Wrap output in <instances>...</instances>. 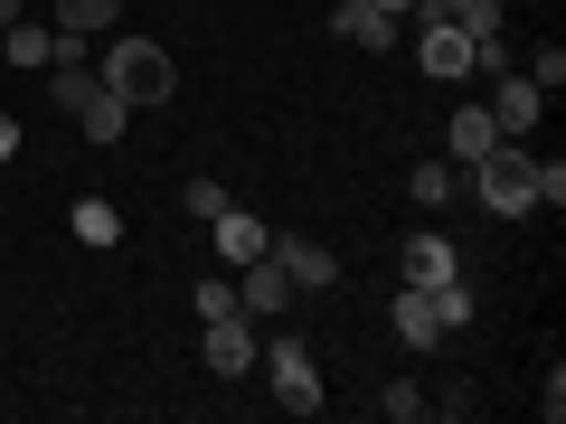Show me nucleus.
<instances>
[{
  "mask_svg": "<svg viewBox=\"0 0 566 424\" xmlns=\"http://www.w3.org/2000/svg\"><path fill=\"white\" fill-rule=\"evenodd\" d=\"M387 321H397V340H406V349H434V340H444V321H434V293H424V283H397Z\"/></svg>",
  "mask_w": 566,
  "mask_h": 424,
  "instance_id": "f8f14e48",
  "label": "nucleus"
},
{
  "mask_svg": "<svg viewBox=\"0 0 566 424\" xmlns=\"http://www.w3.org/2000/svg\"><path fill=\"white\" fill-rule=\"evenodd\" d=\"M424 293H434V321H444V340H453V330L472 321V283H463V274H444V283H424Z\"/></svg>",
  "mask_w": 566,
  "mask_h": 424,
  "instance_id": "aec40b11",
  "label": "nucleus"
},
{
  "mask_svg": "<svg viewBox=\"0 0 566 424\" xmlns=\"http://www.w3.org/2000/svg\"><path fill=\"white\" fill-rule=\"evenodd\" d=\"M180 208H189V218L208 226V218H218V208H227V180H189V189H180Z\"/></svg>",
  "mask_w": 566,
  "mask_h": 424,
  "instance_id": "5701e85b",
  "label": "nucleus"
},
{
  "mask_svg": "<svg viewBox=\"0 0 566 424\" xmlns=\"http://www.w3.org/2000/svg\"><path fill=\"white\" fill-rule=\"evenodd\" d=\"M368 10H378V20H416V0H368Z\"/></svg>",
  "mask_w": 566,
  "mask_h": 424,
  "instance_id": "bb28decb",
  "label": "nucleus"
},
{
  "mask_svg": "<svg viewBox=\"0 0 566 424\" xmlns=\"http://www.w3.org/2000/svg\"><path fill=\"white\" fill-rule=\"evenodd\" d=\"M444 274H463V255H453V236H434V226H416V236H406V255H397V283H444Z\"/></svg>",
  "mask_w": 566,
  "mask_h": 424,
  "instance_id": "9b49d317",
  "label": "nucleus"
},
{
  "mask_svg": "<svg viewBox=\"0 0 566 424\" xmlns=\"http://www.w3.org/2000/svg\"><path fill=\"white\" fill-rule=\"evenodd\" d=\"M0 57L20 66V76H48V57H57V20H10V29H0Z\"/></svg>",
  "mask_w": 566,
  "mask_h": 424,
  "instance_id": "ddd939ff",
  "label": "nucleus"
},
{
  "mask_svg": "<svg viewBox=\"0 0 566 424\" xmlns=\"http://www.w3.org/2000/svg\"><path fill=\"white\" fill-rule=\"evenodd\" d=\"M482 104H491V123H501V141H528V132H538V114H547V95L520 76V66H510V76H491Z\"/></svg>",
  "mask_w": 566,
  "mask_h": 424,
  "instance_id": "423d86ee",
  "label": "nucleus"
},
{
  "mask_svg": "<svg viewBox=\"0 0 566 424\" xmlns=\"http://www.w3.org/2000/svg\"><path fill=\"white\" fill-rule=\"evenodd\" d=\"M303 303L293 293V274H283L274 255H255V264H237V311H255V321H283V311Z\"/></svg>",
  "mask_w": 566,
  "mask_h": 424,
  "instance_id": "39448f33",
  "label": "nucleus"
},
{
  "mask_svg": "<svg viewBox=\"0 0 566 424\" xmlns=\"http://www.w3.org/2000/svg\"><path fill=\"white\" fill-rule=\"evenodd\" d=\"M264 255H274L283 274H293V293H331V283H340V255H331L322 236H274Z\"/></svg>",
  "mask_w": 566,
  "mask_h": 424,
  "instance_id": "0eeeda50",
  "label": "nucleus"
},
{
  "mask_svg": "<svg viewBox=\"0 0 566 424\" xmlns=\"http://www.w3.org/2000/svg\"><path fill=\"white\" fill-rule=\"evenodd\" d=\"M444 151H453V170H472V161H491V151H501V123H491V104H482V95H472L463 114H453Z\"/></svg>",
  "mask_w": 566,
  "mask_h": 424,
  "instance_id": "9d476101",
  "label": "nucleus"
},
{
  "mask_svg": "<svg viewBox=\"0 0 566 424\" xmlns=\"http://www.w3.org/2000/svg\"><path fill=\"white\" fill-rule=\"evenodd\" d=\"M520 76H528V85H538V95H557V85H566V47H557V39H547V47H538V57H528V66H520Z\"/></svg>",
  "mask_w": 566,
  "mask_h": 424,
  "instance_id": "412c9836",
  "label": "nucleus"
},
{
  "mask_svg": "<svg viewBox=\"0 0 566 424\" xmlns=\"http://www.w3.org/2000/svg\"><path fill=\"white\" fill-rule=\"evenodd\" d=\"M538 415H547V424L566 415V359H547V378H538Z\"/></svg>",
  "mask_w": 566,
  "mask_h": 424,
  "instance_id": "b1692460",
  "label": "nucleus"
},
{
  "mask_svg": "<svg viewBox=\"0 0 566 424\" xmlns=\"http://www.w3.org/2000/svg\"><path fill=\"white\" fill-rule=\"evenodd\" d=\"M378 415H387V424H416V415H424V386H416V378H397V386L378 396Z\"/></svg>",
  "mask_w": 566,
  "mask_h": 424,
  "instance_id": "4be33fe9",
  "label": "nucleus"
},
{
  "mask_svg": "<svg viewBox=\"0 0 566 424\" xmlns=\"http://www.w3.org/2000/svg\"><path fill=\"white\" fill-rule=\"evenodd\" d=\"M331 29H340L349 47H368V57H378V47H397V29H406V20H378L368 0H340V10H331Z\"/></svg>",
  "mask_w": 566,
  "mask_h": 424,
  "instance_id": "2eb2a0df",
  "label": "nucleus"
},
{
  "mask_svg": "<svg viewBox=\"0 0 566 424\" xmlns=\"http://www.w3.org/2000/svg\"><path fill=\"white\" fill-rule=\"evenodd\" d=\"M255 368H264V386H274L283 415H322V359H312L303 330H274V340L255 349Z\"/></svg>",
  "mask_w": 566,
  "mask_h": 424,
  "instance_id": "7ed1b4c3",
  "label": "nucleus"
},
{
  "mask_svg": "<svg viewBox=\"0 0 566 424\" xmlns=\"http://www.w3.org/2000/svg\"><path fill=\"white\" fill-rule=\"evenodd\" d=\"M76 132H85V141H95V151H104V141H123V132H133V104H123L114 85L95 76V95L76 104Z\"/></svg>",
  "mask_w": 566,
  "mask_h": 424,
  "instance_id": "4468645a",
  "label": "nucleus"
},
{
  "mask_svg": "<svg viewBox=\"0 0 566 424\" xmlns=\"http://www.w3.org/2000/svg\"><path fill=\"white\" fill-rule=\"evenodd\" d=\"M463 189L491 208V218H528V208H538V151H528V141H501L491 161L463 170Z\"/></svg>",
  "mask_w": 566,
  "mask_h": 424,
  "instance_id": "f03ea898",
  "label": "nucleus"
},
{
  "mask_svg": "<svg viewBox=\"0 0 566 424\" xmlns=\"http://www.w3.org/2000/svg\"><path fill=\"white\" fill-rule=\"evenodd\" d=\"M114 20H123V0H57L66 39H114Z\"/></svg>",
  "mask_w": 566,
  "mask_h": 424,
  "instance_id": "dca6fc26",
  "label": "nucleus"
},
{
  "mask_svg": "<svg viewBox=\"0 0 566 424\" xmlns=\"http://www.w3.org/2000/svg\"><path fill=\"white\" fill-rule=\"evenodd\" d=\"M538 208H566V161H538Z\"/></svg>",
  "mask_w": 566,
  "mask_h": 424,
  "instance_id": "393cba45",
  "label": "nucleus"
},
{
  "mask_svg": "<svg viewBox=\"0 0 566 424\" xmlns=\"http://www.w3.org/2000/svg\"><path fill=\"white\" fill-rule=\"evenodd\" d=\"M264 245H274V226H264V218H255V208H237V199H227V208H218V218H208V255H218V264H227V274H237V264H255V255H264Z\"/></svg>",
  "mask_w": 566,
  "mask_h": 424,
  "instance_id": "20e7f679",
  "label": "nucleus"
},
{
  "mask_svg": "<svg viewBox=\"0 0 566 424\" xmlns=\"http://www.w3.org/2000/svg\"><path fill=\"white\" fill-rule=\"evenodd\" d=\"M189 311H199V321H227V311H237V274H199L189 283Z\"/></svg>",
  "mask_w": 566,
  "mask_h": 424,
  "instance_id": "6ab92c4d",
  "label": "nucleus"
},
{
  "mask_svg": "<svg viewBox=\"0 0 566 424\" xmlns=\"http://www.w3.org/2000/svg\"><path fill=\"white\" fill-rule=\"evenodd\" d=\"M255 330H245V311H227V321H208V340H199V359L218 368V378H245V368H255Z\"/></svg>",
  "mask_w": 566,
  "mask_h": 424,
  "instance_id": "1a4fd4ad",
  "label": "nucleus"
},
{
  "mask_svg": "<svg viewBox=\"0 0 566 424\" xmlns=\"http://www.w3.org/2000/svg\"><path fill=\"white\" fill-rule=\"evenodd\" d=\"M406 199H416V208H453V199H463V170H453V161L406 170Z\"/></svg>",
  "mask_w": 566,
  "mask_h": 424,
  "instance_id": "a211bd4d",
  "label": "nucleus"
},
{
  "mask_svg": "<svg viewBox=\"0 0 566 424\" xmlns=\"http://www.w3.org/2000/svg\"><path fill=\"white\" fill-rule=\"evenodd\" d=\"M10 20H20V0H0V29H10Z\"/></svg>",
  "mask_w": 566,
  "mask_h": 424,
  "instance_id": "cd10ccee",
  "label": "nucleus"
},
{
  "mask_svg": "<svg viewBox=\"0 0 566 424\" xmlns=\"http://www.w3.org/2000/svg\"><path fill=\"white\" fill-rule=\"evenodd\" d=\"M416 66H424V76H444V85H463L472 76V39L453 20H424L416 29Z\"/></svg>",
  "mask_w": 566,
  "mask_h": 424,
  "instance_id": "6e6552de",
  "label": "nucleus"
},
{
  "mask_svg": "<svg viewBox=\"0 0 566 424\" xmlns=\"http://www.w3.org/2000/svg\"><path fill=\"white\" fill-rule=\"evenodd\" d=\"M95 76L114 85L133 114H161V104L180 95V66H170V47H161V39H142V29H114V39H104V66H95Z\"/></svg>",
  "mask_w": 566,
  "mask_h": 424,
  "instance_id": "f257e3e1",
  "label": "nucleus"
},
{
  "mask_svg": "<svg viewBox=\"0 0 566 424\" xmlns=\"http://www.w3.org/2000/svg\"><path fill=\"white\" fill-rule=\"evenodd\" d=\"M10 161H20V123L0 114V170H10Z\"/></svg>",
  "mask_w": 566,
  "mask_h": 424,
  "instance_id": "a878e982",
  "label": "nucleus"
},
{
  "mask_svg": "<svg viewBox=\"0 0 566 424\" xmlns=\"http://www.w3.org/2000/svg\"><path fill=\"white\" fill-rule=\"evenodd\" d=\"M66 226H76V245H123V208L114 199H76Z\"/></svg>",
  "mask_w": 566,
  "mask_h": 424,
  "instance_id": "f3484780",
  "label": "nucleus"
}]
</instances>
